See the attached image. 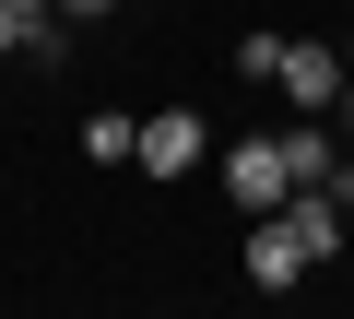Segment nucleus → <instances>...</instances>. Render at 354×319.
<instances>
[{
    "instance_id": "9d476101",
    "label": "nucleus",
    "mask_w": 354,
    "mask_h": 319,
    "mask_svg": "<svg viewBox=\"0 0 354 319\" xmlns=\"http://www.w3.org/2000/svg\"><path fill=\"white\" fill-rule=\"evenodd\" d=\"M342 60H354V48H342Z\"/></svg>"
},
{
    "instance_id": "423d86ee",
    "label": "nucleus",
    "mask_w": 354,
    "mask_h": 319,
    "mask_svg": "<svg viewBox=\"0 0 354 319\" xmlns=\"http://www.w3.org/2000/svg\"><path fill=\"white\" fill-rule=\"evenodd\" d=\"M0 60H59V12L48 0H0Z\"/></svg>"
},
{
    "instance_id": "f257e3e1",
    "label": "nucleus",
    "mask_w": 354,
    "mask_h": 319,
    "mask_svg": "<svg viewBox=\"0 0 354 319\" xmlns=\"http://www.w3.org/2000/svg\"><path fill=\"white\" fill-rule=\"evenodd\" d=\"M307 272H319V248L295 237V213H260V225H248V284H260V295H295Z\"/></svg>"
},
{
    "instance_id": "7ed1b4c3",
    "label": "nucleus",
    "mask_w": 354,
    "mask_h": 319,
    "mask_svg": "<svg viewBox=\"0 0 354 319\" xmlns=\"http://www.w3.org/2000/svg\"><path fill=\"white\" fill-rule=\"evenodd\" d=\"M201 154H213L201 107H153V118H142V178H189Z\"/></svg>"
},
{
    "instance_id": "f03ea898",
    "label": "nucleus",
    "mask_w": 354,
    "mask_h": 319,
    "mask_svg": "<svg viewBox=\"0 0 354 319\" xmlns=\"http://www.w3.org/2000/svg\"><path fill=\"white\" fill-rule=\"evenodd\" d=\"M225 190H236V213H248V225H260V213H283V201H295L283 142H236V154H225Z\"/></svg>"
},
{
    "instance_id": "6e6552de",
    "label": "nucleus",
    "mask_w": 354,
    "mask_h": 319,
    "mask_svg": "<svg viewBox=\"0 0 354 319\" xmlns=\"http://www.w3.org/2000/svg\"><path fill=\"white\" fill-rule=\"evenodd\" d=\"M330 118H342V130H354V71H342V107H330Z\"/></svg>"
},
{
    "instance_id": "0eeeda50",
    "label": "nucleus",
    "mask_w": 354,
    "mask_h": 319,
    "mask_svg": "<svg viewBox=\"0 0 354 319\" xmlns=\"http://www.w3.org/2000/svg\"><path fill=\"white\" fill-rule=\"evenodd\" d=\"M83 154H95V166H142V118H83Z\"/></svg>"
},
{
    "instance_id": "39448f33",
    "label": "nucleus",
    "mask_w": 354,
    "mask_h": 319,
    "mask_svg": "<svg viewBox=\"0 0 354 319\" xmlns=\"http://www.w3.org/2000/svg\"><path fill=\"white\" fill-rule=\"evenodd\" d=\"M283 166H295V190H330V178H342V154H330V118H319V107H295V130H283Z\"/></svg>"
},
{
    "instance_id": "20e7f679",
    "label": "nucleus",
    "mask_w": 354,
    "mask_h": 319,
    "mask_svg": "<svg viewBox=\"0 0 354 319\" xmlns=\"http://www.w3.org/2000/svg\"><path fill=\"white\" fill-rule=\"evenodd\" d=\"M342 71H354V60H330L319 36H283V71H272V83H283V107H319V118H330V107H342Z\"/></svg>"
},
{
    "instance_id": "1a4fd4ad",
    "label": "nucleus",
    "mask_w": 354,
    "mask_h": 319,
    "mask_svg": "<svg viewBox=\"0 0 354 319\" xmlns=\"http://www.w3.org/2000/svg\"><path fill=\"white\" fill-rule=\"evenodd\" d=\"M83 12H118V0H83Z\"/></svg>"
}]
</instances>
